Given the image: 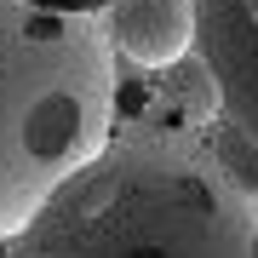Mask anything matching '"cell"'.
<instances>
[{"instance_id":"1","label":"cell","mask_w":258,"mask_h":258,"mask_svg":"<svg viewBox=\"0 0 258 258\" xmlns=\"http://www.w3.org/2000/svg\"><path fill=\"white\" fill-rule=\"evenodd\" d=\"M0 258H258V207L201 138L126 126L0 235Z\"/></svg>"},{"instance_id":"2","label":"cell","mask_w":258,"mask_h":258,"mask_svg":"<svg viewBox=\"0 0 258 258\" xmlns=\"http://www.w3.org/2000/svg\"><path fill=\"white\" fill-rule=\"evenodd\" d=\"M115 52L92 12L0 0V235L115 138Z\"/></svg>"},{"instance_id":"3","label":"cell","mask_w":258,"mask_h":258,"mask_svg":"<svg viewBox=\"0 0 258 258\" xmlns=\"http://www.w3.org/2000/svg\"><path fill=\"white\" fill-rule=\"evenodd\" d=\"M195 52L212 69L218 115L258 132V0H189Z\"/></svg>"},{"instance_id":"4","label":"cell","mask_w":258,"mask_h":258,"mask_svg":"<svg viewBox=\"0 0 258 258\" xmlns=\"http://www.w3.org/2000/svg\"><path fill=\"white\" fill-rule=\"evenodd\" d=\"M98 29L115 57L138 69H166L195 52V6L189 0H109L98 12Z\"/></svg>"},{"instance_id":"5","label":"cell","mask_w":258,"mask_h":258,"mask_svg":"<svg viewBox=\"0 0 258 258\" xmlns=\"http://www.w3.org/2000/svg\"><path fill=\"white\" fill-rule=\"evenodd\" d=\"M201 149L212 155V166H218V172L258 207V132L235 126L230 115H212L207 132H201Z\"/></svg>"},{"instance_id":"6","label":"cell","mask_w":258,"mask_h":258,"mask_svg":"<svg viewBox=\"0 0 258 258\" xmlns=\"http://www.w3.org/2000/svg\"><path fill=\"white\" fill-rule=\"evenodd\" d=\"M23 6H46V12H92V18H98L109 0H23Z\"/></svg>"}]
</instances>
